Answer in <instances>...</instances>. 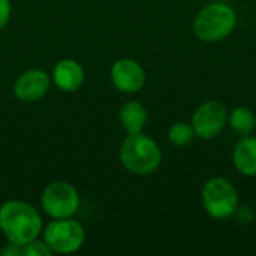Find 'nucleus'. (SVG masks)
Wrapping results in <instances>:
<instances>
[{
    "label": "nucleus",
    "instance_id": "10",
    "mask_svg": "<svg viewBox=\"0 0 256 256\" xmlns=\"http://www.w3.org/2000/svg\"><path fill=\"white\" fill-rule=\"evenodd\" d=\"M52 81L62 92L74 93L84 84V69L76 60L63 58L52 69Z\"/></svg>",
    "mask_w": 256,
    "mask_h": 256
},
{
    "label": "nucleus",
    "instance_id": "4",
    "mask_svg": "<svg viewBox=\"0 0 256 256\" xmlns=\"http://www.w3.org/2000/svg\"><path fill=\"white\" fill-rule=\"evenodd\" d=\"M201 204L210 218L216 220H225L232 218L240 204V196L236 186L228 178L213 177L202 186Z\"/></svg>",
    "mask_w": 256,
    "mask_h": 256
},
{
    "label": "nucleus",
    "instance_id": "13",
    "mask_svg": "<svg viewBox=\"0 0 256 256\" xmlns=\"http://www.w3.org/2000/svg\"><path fill=\"white\" fill-rule=\"evenodd\" d=\"M226 126L244 136V135H250L254 130L256 129V116L255 112L248 108V106H236L232 108L231 111H228V122H226Z\"/></svg>",
    "mask_w": 256,
    "mask_h": 256
},
{
    "label": "nucleus",
    "instance_id": "1",
    "mask_svg": "<svg viewBox=\"0 0 256 256\" xmlns=\"http://www.w3.org/2000/svg\"><path fill=\"white\" fill-rule=\"evenodd\" d=\"M0 230L9 243L24 246L42 232V218L28 202L10 200L0 206Z\"/></svg>",
    "mask_w": 256,
    "mask_h": 256
},
{
    "label": "nucleus",
    "instance_id": "16",
    "mask_svg": "<svg viewBox=\"0 0 256 256\" xmlns=\"http://www.w3.org/2000/svg\"><path fill=\"white\" fill-rule=\"evenodd\" d=\"M234 220L238 224V225H252L256 219V212L250 207V206H243V204H238V207L236 208L234 214H232Z\"/></svg>",
    "mask_w": 256,
    "mask_h": 256
},
{
    "label": "nucleus",
    "instance_id": "3",
    "mask_svg": "<svg viewBox=\"0 0 256 256\" xmlns=\"http://www.w3.org/2000/svg\"><path fill=\"white\" fill-rule=\"evenodd\" d=\"M237 26V12L224 2H212L201 8L194 18L192 30L195 36L206 44H214L226 39Z\"/></svg>",
    "mask_w": 256,
    "mask_h": 256
},
{
    "label": "nucleus",
    "instance_id": "7",
    "mask_svg": "<svg viewBox=\"0 0 256 256\" xmlns=\"http://www.w3.org/2000/svg\"><path fill=\"white\" fill-rule=\"evenodd\" d=\"M228 110L219 100H204L192 114L190 124L200 140H213L226 128Z\"/></svg>",
    "mask_w": 256,
    "mask_h": 256
},
{
    "label": "nucleus",
    "instance_id": "11",
    "mask_svg": "<svg viewBox=\"0 0 256 256\" xmlns=\"http://www.w3.org/2000/svg\"><path fill=\"white\" fill-rule=\"evenodd\" d=\"M232 164L244 177H256V136H242L232 148Z\"/></svg>",
    "mask_w": 256,
    "mask_h": 256
},
{
    "label": "nucleus",
    "instance_id": "6",
    "mask_svg": "<svg viewBox=\"0 0 256 256\" xmlns=\"http://www.w3.org/2000/svg\"><path fill=\"white\" fill-rule=\"evenodd\" d=\"M40 206L52 219L72 218L80 208V195L70 183L54 182L44 189Z\"/></svg>",
    "mask_w": 256,
    "mask_h": 256
},
{
    "label": "nucleus",
    "instance_id": "8",
    "mask_svg": "<svg viewBox=\"0 0 256 256\" xmlns=\"http://www.w3.org/2000/svg\"><path fill=\"white\" fill-rule=\"evenodd\" d=\"M146 80V70L135 58H120L111 66V81L122 93H138L144 87Z\"/></svg>",
    "mask_w": 256,
    "mask_h": 256
},
{
    "label": "nucleus",
    "instance_id": "9",
    "mask_svg": "<svg viewBox=\"0 0 256 256\" xmlns=\"http://www.w3.org/2000/svg\"><path fill=\"white\" fill-rule=\"evenodd\" d=\"M50 76L42 69H30L21 74L14 84V94L21 102H38L50 90Z\"/></svg>",
    "mask_w": 256,
    "mask_h": 256
},
{
    "label": "nucleus",
    "instance_id": "19",
    "mask_svg": "<svg viewBox=\"0 0 256 256\" xmlns=\"http://www.w3.org/2000/svg\"><path fill=\"white\" fill-rule=\"evenodd\" d=\"M255 2H256V0H255Z\"/></svg>",
    "mask_w": 256,
    "mask_h": 256
},
{
    "label": "nucleus",
    "instance_id": "2",
    "mask_svg": "<svg viewBox=\"0 0 256 256\" xmlns=\"http://www.w3.org/2000/svg\"><path fill=\"white\" fill-rule=\"evenodd\" d=\"M118 158L129 172L135 176H152L162 164V150L152 136L141 132L124 138Z\"/></svg>",
    "mask_w": 256,
    "mask_h": 256
},
{
    "label": "nucleus",
    "instance_id": "15",
    "mask_svg": "<svg viewBox=\"0 0 256 256\" xmlns=\"http://www.w3.org/2000/svg\"><path fill=\"white\" fill-rule=\"evenodd\" d=\"M21 255L24 256H51L52 252L51 249L48 248V244L42 240H32L30 243L21 246Z\"/></svg>",
    "mask_w": 256,
    "mask_h": 256
},
{
    "label": "nucleus",
    "instance_id": "12",
    "mask_svg": "<svg viewBox=\"0 0 256 256\" xmlns=\"http://www.w3.org/2000/svg\"><path fill=\"white\" fill-rule=\"evenodd\" d=\"M118 118L128 135H134V134H141L144 130L148 116L146 106L141 102L129 100L120 108Z\"/></svg>",
    "mask_w": 256,
    "mask_h": 256
},
{
    "label": "nucleus",
    "instance_id": "17",
    "mask_svg": "<svg viewBox=\"0 0 256 256\" xmlns=\"http://www.w3.org/2000/svg\"><path fill=\"white\" fill-rule=\"evenodd\" d=\"M10 0H0V28H3L10 18Z\"/></svg>",
    "mask_w": 256,
    "mask_h": 256
},
{
    "label": "nucleus",
    "instance_id": "18",
    "mask_svg": "<svg viewBox=\"0 0 256 256\" xmlns=\"http://www.w3.org/2000/svg\"><path fill=\"white\" fill-rule=\"evenodd\" d=\"M2 255L4 256H21V246L8 243V246L2 250Z\"/></svg>",
    "mask_w": 256,
    "mask_h": 256
},
{
    "label": "nucleus",
    "instance_id": "14",
    "mask_svg": "<svg viewBox=\"0 0 256 256\" xmlns=\"http://www.w3.org/2000/svg\"><path fill=\"white\" fill-rule=\"evenodd\" d=\"M166 136L170 144L176 147H186L196 138L192 124L188 122H176L174 124H171Z\"/></svg>",
    "mask_w": 256,
    "mask_h": 256
},
{
    "label": "nucleus",
    "instance_id": "5",
    "mask_svg": "<svg viewBox=\"0 0 256 256\" xmlns=\"http://www.w3.org/2000/svg\"><path fill=\"white\" fill-rule=\"evenodd\" d=\"M44 242L52 254L68 255L80 250L86 242L82 225L72 218L52 219L44 228Z\"/></svg>",
    "mask_w": 256,
    "mask_h": 256
}]
</instances>
